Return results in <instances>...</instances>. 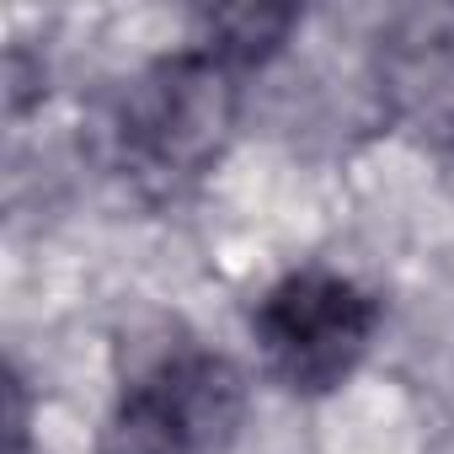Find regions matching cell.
I'll return each mask as SVG.
<instances>
[{"instance_id":"cell-1","label":"cell","mask_w":454,"mask_h":454,"mask_svg":"<svg viewBox=\"0 0 454 454\" xmlns=\"http://www.w3.org/2000/svg\"><path fill=\"white\" fill-rule=\"evenodd\" d=\"M241 113V70H231L219 54L182 49L139 70L118 107H113V150L118 166L150 187H176L203 176Z\"/></svg>"},{"instance_id":"cell-2","label":"cell","mask_w":454,"mask_h":454,"mask_svg":"<svg viewBox=\"0 0 454 454\" xmlns=\"http://www.w3.org/2000/svg\"><path fill=\"white\" fill-rule=\"evenodd\" d=\"M241 422V369L208 348H176L118 395L97 454H224Z\"/></svg>"},{"instance_id":"cell-3","label":"cell","mask_w":454,"mask_h":454,"mask_svg":"<svg viewBox=\"0 0 454 454\" xmlns=\"http://www.w3.org/2000/svg\"><path fill=\"white\" fill-rule=\"evenodd\" d=\"M252 332L284 390L326 395L364 364L380 332V300L342 273L300 268L257 300Z\"/></svg>"},{"instance_id":"cell-4","label":"cell","mask_w":454,"mask_h":454,"mask_svg":"<svg viewBox=\"0 0 454 454\" xmlns=\"http://www.w3.org/2000/svg\"><path fill=\"white\" fill-rule=\"evenodd\" d=\"M385 113L422 145L454 150V6H406L374 49Z\"/></svg>"},{"instance_id":"cell-5","label":"cell","mask_w":454,"mask_h":454,"mask_svg":"<svg viewBox=\"0 0 454 454\" xmlns=\"http://www.w3.org/2000/svg\"><path fill=\"white\" fill-rule=\"evenodd\" d=\"M300 27V12L289 6H231V12H208L203 17V49L219 54L231 70H262L284 43L289 33Z\"/></svg>"},{"instance_id":"cell-6","label":"cell","mask_w":454,"mask_h":454,"mask_svg":"<svg viewBox=\"0 0 454 454\" xmlns=\"http://www.w3.org/2000/svg\"><path fill=\"white\" fill-rule=\"evenodd\" d=\"M6 401H12V411H6V454H22L27 449V390H22V374L12 369L6 374Z\"/></svg>"}]
</instances>
